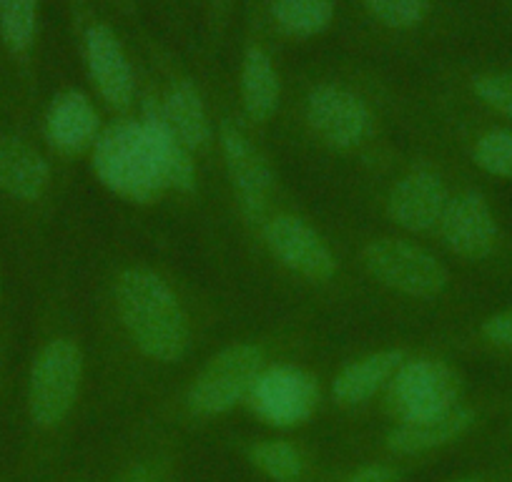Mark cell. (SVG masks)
I'll return each mask as SVG.
<instances>
[{
  "instance_id": "18",
  "label": "cell",
  "mask_w": 512,
  "mask_h": 482,
  "mask_svg": "<svg viewBox=\"0 0 512 482\" xmlns=\"http://www.w3.org/2000/svg\"><path fill=\"white\" fill-rule=\"evenodd\" d=\"M164 116L186 149H204L209 144L211 129L206 108L201 103L199 91L189 81H181L171 88Z\"/></svg>"
},
{
  "instance_id": "30",
  "label": "cell",
  "mask_w": 512,
  "mask_h": 482,
  "mask_svg": "<svg viewBox=\"0 0 512 482\" xmlns=\"http://www.w3.org/2000/svg\"><path fill=\"white\" fill-rule=\"evenodd\" d=\"M0 3H3V0H0Z\"/></svg>"
},
{
  "instance_id": "23",
  "label": "cell",
  "mask_w": 512,
  "mask_h": 482,
  "mask_svg": "<svg viewBox=\"0 0 512 482\" xmlns=\"http://www.w3.org/2000/svg\"><path fill=\"white\" fill-rule=\"evenodd\" d=\"M475 161L492 176L512 179V131H492L475 146Z\"/></svg>"
},
{
  "instance_id": "22",
  "label": "cell",
  "mask_w": 512,
  "mask_h": 482,
  "mask_svg": "<svg viewBox=\"0 0 512 482\" xmlns=\"http://www.w3.org/2000/svg\"><path fill=\"white\" fill-rule=\"evenodd\" d=\"M38 0H3L0 36L11 51H26L36 31Z\"/></svg>"
},
{
  "instance_id": "8",
  "label": "cell",
  "mask_w": 512,
  "mask_h": 482,
  "mask_svg": "<svg viewBox=\"0 0 512 482\" xmlns=\"http://www.w3.org/2000/svg\"><path fill=\"white\" fill-rule=\"evenodd\" d=\"M264 236H267V244L274 257L284 267L312 279V282H327L337 272V262H334L322 236L297 216L282 214L272 219L264 229Z\"/></svg>"
},
{
  "instance_id": "4",
  "label": "cell",
  "mask_w": 512,
  "mask_h": 482,
  "mask_svg": "<svg viewBox=\"0 0 512 482\" xmlns=\"http://www.w3.org/2000/svg\"><path fill=\"white\" fill-rule=\"evenodd\" d=\"M264 352L254 344H234L209 359L189 392V407L196 415H221L249 397L256 377L262 375Z\"/></svg>"
},
{
  "instance_id": "2",
  "label": "cell",
  "mask_w": 512,
  "mask_h": 482,
  "mask_svg": "<svg viewBox=\"0 0 512 482\" xmlns=\"http://www.w3.org/2000/svg\"><path fill=\"white\" fill-rule=\"evenodd\" d=\"M93 166L108 189L141 204L156 199L169 186L164 154L144 121H121L103 131L93 151Z\"/></svg>"
},
{
  "instance_id": "26",
  "label": "cell",
  "mask_w": 512,
  "mask_h": 482,
  "mask_svg": "<svg viewBox=\"0 0 512 482\" xmlns=\"http://www.w3.org/2000/svg\"><path fill=\"white\" fill-rule=\"evenodd\" d=\"M482 334H485L492 344L512 347V309H505V312L487 319V322L482 324Z\"/></svg>"
},
{
  "instance_id": "27",
  "label": "cell",
  "mask_w": 512,
  "mask_h": 482,
  "mask_svg": "<svg viewBox=\"0 0 512 482\" xmlns=\"http://www.w3.org/2000/svg\"><path fill=\"white\" fill-rule=\"evenodd\" d=\"M111 482H166V475L164 467L156 465V462H141V465L131 467V470H126Z\"/></svg>"
},
{
  "instance_id": "20",
  "label": "cell",
  "mask_w": 512,
  "mask_h": 482,
  "mask_svg": "<svg viewBox=\"0 0 512 482\" xmlns=\"http://www.w3.org/2000/svg\"><path fill=\"white\" fill-rule=\"evenodd\" d=\"M332 16V0H277L274 3V18L292 36H314L329 26Z\"/></svg>"
},
{
  "instance_id": "25",
  "label": "cell",
  "mask_w": 512,
  "mask_h": 482,
  "mask_svg": "<svg viewBox=\"0 0 512 482\" xmlns=\"http://www.w3.org/2000/svg\"><path fill=\"white\" fill-rule=\"evenodd\" d=\"M475 93L490 108L512 116V73H490L475 78Z\"/></svg>"
},
{
  "instance_id": "7",
  "label": "cell",
  "mask_w": 512,
  "mask_h": 482,
  "mask_svg": "<svg viewBox=\"0 0 512 482\" xmlns=\"http://www.w3.org/2000/svg\"><path fill=\"white\" fill-rule=\"evenodd\" d=\"M249 402L256 415L269 425L294 427L312 417L319 402V387L307 372L294 367H272L256 377Z\"/></svg>"
},
{
  "instance_id": "15",
  "label": "cell",
  "mask_w": 512,
  "mask_h": 482,
  "mask_svg": "<svg viewBox=\"0 0 512 482\" xmlns=\"http://www.w3.org/2000/svg\"><path fill=\"white\" fill-rule=\"evenodd\" d=\"M48 184V164L21 139L0 141V186L18 199H38Z\"/></svg>"
},
{
  "instance_id": "10",
  "label": "cell",
  "mask_w": 512,
  "mask_h": 482,
  "mask_svg": "<svg viewBox=\"0 0 512 482\" xmlns=\"http://www.w3.org/2000/svg\"><path fill=\"white\" fill-rule=\"evenodd\" d=\"M442 236L447 247L460 257H490L497 241V224L487 201L475 191L447 201V209L442 214Z\"/></svg>"
},
{
  "instance_id": "13",
  "label": "cell",
  "mask_w": 512,
  "mask_h": 482,
  "mask_svg": "<svg viewBox=\"0 0 512 482\" xmlns=\"http://www.w3.org/2000/svg\"><path fill=\"white\" fill-rule=\"evenodd\" d=\"M86 53L93 83L98 86L101 96L111 106H128V101L134 96V78H131V68L123 56L121 43L113 36L111 28H91L86 38Z\"/></svg>"
},
{
  "instance_id": "21",
  "label": "cell",
  "mask_w": 512,
  "mask_h": 482,
  "mask_svg": "<svg viewBox=\"0 0 512 482\" xmlns=\"http://www.w3.org/2000/svg\"><path fill=\"white\" fill-rule=\"evenodd\" d=\"M251 460L264 475L277 482H297L302 477L304 460L302 452L282 440H267L251 450Z\"/></svg>"
},
{
  "instance_id": "28",
  "label": "cell",
  "mask_w": 512,
  "mask_h": 482,
  "mask_svg": "<svg viewBox=\"0 0 512 482\" xmlns=\"http://www.w3.org/2000/svg\"><path fill=\"white\" fill-rule=\"evenodd\" d=\"M400 480V472L390 465H369L362 467L359 472H354L347 482H397Z\"/></svg>"
},
{
  "instance_id": "14",
  "label": "cell",
  "mask_w": 512,
  "mask_h": 482,
  "mask_svg": "<svg viewBox=\"0 0 512 482\" xmlns=\"http://www.w3.org/2000/svg\"><path fill=\"white\" fill-rule=\"evenodd\" d=\"M475 422V415L467 407L455 405L452 410L440 412L432 417H420V420H402L387 435L390 450L400 455H417V452L435 450V447L447 445L465 435Z\"/></svg>"
},
{
  "instance_id": "6",
  "label": "cell",
  "mask_w": 512,
  "mask_h": 482,
  "mask_svg": "<svg viewBox=\"0 0 512 482\" xmlns=\"http://www.w3.org/2000/svg\"><path fill=\"white\" fill-rule=\"evenodd\" d=\"M460 397V377L435 359H417L397 370L390 387V407L402 420L440 415L452 410Z\"/></svg>"
},
{
  "instance_id": "16",
  "label": "cell",
  "mask_w": 512,
  "mask_h": 482,
  "mask_svg": "<svg viewBox=\"0 0 512 482\" xmlns=\"http://www.w3.org/2000/svg\"><path fill=\"white\" fill-rule=\"evenodd\" d=\"M402 359H405V354L395 352V349L359 359V362L349 365L347 370H342V375L334 380V397L342 405L367 402L369 397L377 395V390H382L397 375V370L405 365Z\"/></svg>"
},
{
  "instance_id": "24",
  "label": "cell",
  "mask_w": 512,
  "mask_h": 482,
  "mask_svg": "<svg viewBox=\"0 0 512 482\" xmlns=\"http://www.w3.org/2000/svg\"><path fill=\"white\" fill-rule=\"evenodd\" d=\"M372 16L392 28H412L425 18L430 0H364Z\"/></svg>"
},
{
  "instance_id": "3",
  "label": "cell",
  "mask_w": 512,
  "mask_h": 482,
  "mask_svg": "<svg viewBox=\"0 0 512 482\" xmlns=\"http://www.w3.org/2000/svg\"><path fill=\"white\" fill-rule=\"evenodd\" d=\"M83 354L71 339H53L41 349L31 372V415L41 427L66 420L78 397Z\"/></svg>"
},
{
  "instance_id": "17",
  "label": "cell",
  "mask_w": 512,
  "mask_h": 482,
  "mask_svg": "<svg viewBox=\"0 0 512 482\" xmlns=\"http://www.w3.org/2000/svg\"><path fill=\"white\" fill-rule=\"evenodd\" d=\"M98 113L83 93H63L48 113V136L63 151H78L96 136Z\"/></svg>"
},
{
  "instance_id": "5",
  "label": "cell",
  "mask_w": 512,
  "mask_h": 482,
  "mask_svg": "<svg viewBox=\"0 0 512 482\" xmlns=\"http://www.w3.org/2000/svg\"><path fill=\"white\" fill-rule=\"evenodd\" d=\"M364 267L377 282L412 297H435L450 277L442 262L402 239H377L364 249Z\"/></svg>"
},
{
  "instance_id": "19",
  "label": "cell",
  "mask_w": 512,
  "mask_h": 482,
  "mask_svg": "<svg viewBox=\"0 0 512 482\" xmlns=\"http://www.w3.org/2000/svg\"><path fill=\"white\" fill-rule=\"evenodd\" d=\"M241 96H244L246 113L254 121H267L277 111L279 78L269 56L259 48L246 53L244 71H241Z\"/></svg>"
},
{
  "instance_id": "11",
  "label": "cell",
  "mask_w": 512,
  "mask_h": 482,
  "mask_svg": "<svg viewBox=\"0 0 512 482\" xmlns=\"http://www.w3.org/2000/svg\"><path fill=\"white\" fill-rule=\"evenodd\" d=\"M221 146H224L226 166H229L231 181L239 191L241 209L249 219H259L267 209L269 189H272V174L262 154L249 144L236 126H221Z\"/></svg>"
},
{
  "instance_id": "9",
  "label": "cell",
  "mask_w": 512,
  "mask_h": 482,
  "mask_svg": "<svg viewBox=\"0 0 512 482\" xmlns=\"http://www.w3.org/2000/svg\"><path fill=\"white\" fill-rule=\"evenodd\" d=\"M307 116L319 139L337 149L357 144L369 126V113L362 98L337 86H319L312 91Z\"/></svg>"
},
{
  "instance_id": "29",
  "label": "cell",
  "mask_w": 512,
  "mask_h": 482,
  "mask_svg": "<svg viewBox=\"0 0 512 482\" xmlns=\"http://www.w3.org/2000/svg\"><path fill=\"white\" fill-rule=\"evenodd\" d=\"M452 482H480V480H472V477H465V480H452Z\"/></svg>"
},
{
  "instance_id": "1",
  "label": "cell",
  "mask_w": 512,
  "mask_h": 482,
  "mask_svg": "<svg viewBox=\"0 0 512 482\" xmlns=\"http://www.w3.org/2000/svg\"><path fill=\"white\" fill-rule=\"evenodd\" d=\"M118 312L136 347L159 362H176L189 349V319L166 282L146 269L118 279Z\"/></svg>"
},
{
  "instance_id": "12",
  "label": "cell",
  "mask_w": 512,
  "mask_h": 482,
  "mask_svg": "<svg viewBox=\"0 0 512 482\" xmlns=\"http://www.w3.org/2000/svg\"><path fill=\"white\" fill-rule=\"evenodd\" d=\"M387 209H390L392 219L405 229H432L437 221H442V214L447 209L445 186L430 171H415L392 189Z\"/></svg>"
}]
</instances>
